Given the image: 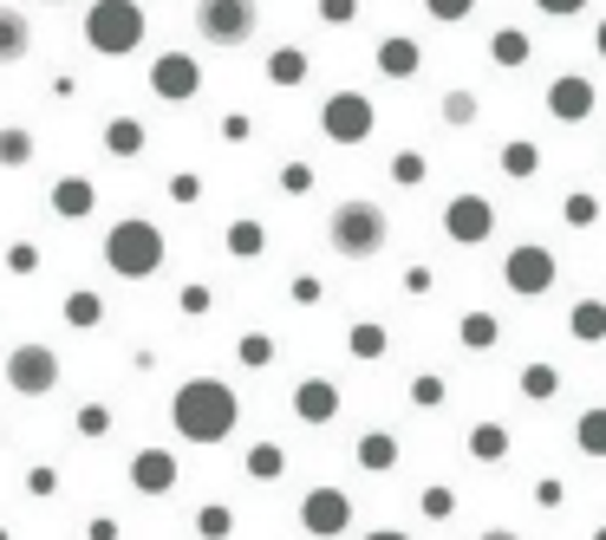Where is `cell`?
Returning a JSON list of instances; mask_svg holds the SVG:
<instances>
[{"mask_svg": "<svg viewBox=\"0 0 606 540\" xmlns=\"http://www.w3.org/2000/svg\"><path fill=\"white\" fill-rule=\"evenodd\" d=\"M7 385L26 391V398H40V391L60 385V358H53L46 345H13V352H7Z\"/></svg>", "mask_w": 606, "mask_h": 540, "instance_id": "8992f818", "label": "cell"}, {"mask_svg": "<svg viewBox=\"0 0 606 540\" xmlns=\"http://www.w3.org/2000/svg\"><path fill=\"white\" fill-rule=\"evenodd\" d=\"M476 456H502V430H476Z\"/></svg>", "mask_w": 606, "mask_h": 540, "instance_id": "74e56055", "label": "cell"}, {"mask_svg": "<svg viewBox=\"0 0 606 540\" xmlns=\"http://www.w3.org/2000/svg\"><path fill=\"white\" fill-rule=\"evenodd\" d=\"M529 53H535V46H529L522 26H502V33L489 40V60H496V66H529Z\"/></svg>", "mask_w": 606, "mask_h": 540, "instance_id": "2e32d148", "label": "cell"}, {"mask_svg": "<svg viewBox=\"0 0 606 540\" xmlns=\"http://www.w3.org/2000/svg\"><path fill=\"white\" fill-rule=\"evenodd\" d=\"M85 40H92V53H105V60H125L143 46V7L137 0H98L92 13H85Z\"/></svg>", "mask_w": 606, "mask_h": 540, "instance_id": "3957f363", "label": "cell"}, {"mask_svg": "<svg viewBox=\"0 0 606 540\" xmlns=\"http://www.w3.org/2000/svg\"><path fill=\"white\" fill-rule=\"evenodd\" d=\"M424 7H430V20H464L476 0H424Z\"/></svg>", "mask_w": 606, "mask_h": 540, "instance_id": "836d02e7", "label": "cell"}, {"mask_svg": "<svg viewBox=\"0 0 606 540\" xmlns=\"http://www.w3.org/2000/svg\"><path fill=\"white\" fill-rule=\"evenodd\" d=\"M26 46H33V26L20 20V7H0V66L26 60Z\"/></svg>", "mask_w": 606, "mask_h": 540, "instance_id": "4fadbf2b", "label": "cell"}, {"mask_svg": "<svg viewBox=\"0 0 606 540\" xmlns=\"http://www.w3.org/2000/svg\"><path fill=\"white\" fill-rule=\"evenodd\" d=\"M594 540H606V528H600V534H594Z\"/></svg>", "mask_w": 606, "mask_h": 540, "instance_id": "ee69618b", "label": "cell"}, {"mask_svg": "<svg viewBox=\"0 0 606 540\" xmlns=\"http://www.w3.org/2000/svg\"><path fill=\"white\" fill-rule=\"evenodd\" d=\"M561 215H567L574 228H594V215H600V203H594V196H567V203H561Z\"/></svg>", "mask_w": 606, "mask_h": 540, "instance_id": "83f0119b", "label": "cell"}, {"mask_svg": "<svg viewBox=\"0 0 606 540\" xmlns=\"http://www.w3.org/2000/svg\"><path fill=\"white\" fill-rule=\"evenodd\" d=\"M535 170H541L535 143H522V137H515V143H502V176H535Z\"/></svg>", "mask_w": 606, "mask_h": 540, "instance_id": "d6986e66", "label": "cell"}, {"mask_svg": "<svg viewBox=\"0 0 606 540\" xmlns=\"http://www.w3.org/2000/svg\"><path fill=\"white\" fill-rule=\"evenodd\" d=\"M7 268H13V273H33V268H40V255H33L26 241H13V248H7Z\"/></svg>", "mask_w": 606, "mask_h": 540, "instance_id": "e575fe53", "label": "cell"}, {"mask_svg": "<svg viewBox=\"0 0 606 540\" xmlns=\"http://www.w3.org/2000/svg\"><path fill=\"white\" fill-rule=\"evenodd\" d=\"M66 320H72V326H98V300H92V293H72Z\"/></svg>", "mask_w": 606, "mask_h": 540, "instance_id": "f1b7e54d", "label": "cell"}, {"mask_svg": "<svg viewBox=\"0 0 606 540\" xmlns=\"http://www.w3.org/2000/svg\"><path fill=\"white\" fill-rule=\"evenodd\" d=\"M392 176H398V183H424V156H417V150H404L398 163H392Z\"/></svg>", "mask_w": 606, "mask_h": 540, "instance_id": "1f68e13d", "label": "cell"}, {"mask_svg": "<svg viewBox=\"0 0 606 540\" xmlns=\"http://www.w3.org/2000/svg\"><path fill=\"white\" fill-rule=\"evenodd\" d=\"M365 540H404V534H365Z\"/></svg>", "mask_w": 606, "mask_h": 540, "instance_id": "7bdbcfd3", "label": "cell"}, {"mask_svg": "<svg viewBox=\"0 0 606 540\" xmlns=\"http://www.w3.org/2000/svg\"><path fill=\"white\" fill-rule=\"evenodd\" d=\"M268 78H274V85H300V78H307V60H300V46H280V53L268 60Z\"/></svg>", "mask_w": 606, "mask_h": 540, "instance_id": "ffe728a7", "label": "cell"}, {"mask_svg": "<svg viewBox=\"0 0 606 540\" xmlns=\"http://www.w3.org/2000/svg\"><path fill=\"white\" fill-rule=\"evenodd\" d=\"M522 391H529V398H554V371H547V365H535V371L522 378Z\"/></svg>", "mask_w": 606, "mask_h": 540, "instance_id": "d6a6232c", "label": "cell"}, {"mask_svg": "<svg viewBox=\"0 0 606 540\" xmlns=\"http://www.w3.org/2000/svg\"><path fill=\"white\" fill-rule=\"evenodd\" d=\"M235 248H242V255H255V248H262V228H255V222H242V228H235Z\"/></svg>", "mask_w": 606, "mask_h": 540, "instance_id": "8d00e7d4", "label": "cell"}, {"mask_svg": "<svg viewBox=\"0 0 606 540\" xmlns=\"http://www.w3.org/2000/svg\"><path fill=\"white\" fill-rule=\"evenodd\" d=\"M489 228H496V208L482 203V196H457V203L444 208V235L450 241H489Z\"/></svg>", "mask_w": 606, "mask_h": 540, "instance_id": "9c48e42d", "label": "cell"}, {"mask_svg": "<svg viewBox=\"0 0 606 540\" xmlns=\"http://www.w3.org/2000/svg\"><path fill=\"white\" fill-rule=\"evenodd\" d=\"M320 125H327V137H339V143H365V137H372V98L339 91V98H327Z\"/></svg>", "mask_w": 606, "mask_h": 540, "instance_id": "52a82bcc", "label": "cell"}, {"mask_svg": "<svg viewBox=\"0 0 606 540\" xmlns=\"http://www.w3.org/2000/svg\"><path fill=\"white\" fill-rule=\"evenodd\" d=\"M280 469H287V456H280L274 443H262V450L248 456V475H262V482H268V475H280Z\"/></svg>", "mask_w": 606, "mask_h": 540, "instance_id": "4316f807", "label": "cell"}, {"mask_svg": "<svg viewBox=\"0 0 606 540\" xmlns=\"http://www.w3.org/2000/svg\"><path fill=\"white\" fill-rule=\"evenodd\" d=\"M385 235H392V222H385L379 203H339L333 222H327V241H333V255H345V261H372L385 248Z\"/></svg>", "mask_w": 606, "mask_h": 540, "instance_id": "7a4b0ae2", "label": "cell"}, {"mask_svg": "<svg viewBox=\"0 0 606 540\" xmlns=\"http://www.w3.org/2000/svg\"><path fill=\"white\" fill-rule=\"evenodd\" d=\"M502 280H509L515 293H547V287H554V255H547V248H515L509 268H502Z\"/></svg>", "mask_w": 606, "mask_h": 540, "instance_id": "30bf717a", "label": "cell"}, {"mask_svg": "<svg viewBox=\"0 0 606 540\" xmlns=\"http://www.w3.org/2000/svg\"><path fill=\"white\" fill-rule=\"evenodd\" d=\"M202 534H228V508H202Z\"/></svg>", "mask_w": 606, "mask_h": 540, "instance_id": "d590c367", "label": "cell"}, {"mask_svg": "<svg viewBox=\"0 0 606 540\" xmlns=\"http://www.w3.org/2000/svg\"><path fill=\"white\" fill-rule=\"evenodd\" d=\"M541 13H554V20H567V13H581V7H587V0H535Z\"/></svg>", "mask_w": 606, "mask_h": 540, "instance_id": "f35d334b", "label": "cell"}, {"mask_svg": "<svg viewBox=\"0 0 606 540\" xmlns=\"http://www.w3.org/2000/svg\"><path fill=\"white\" fill-rule=\"evenodd\" d=\"M92 203H98V190H92L85 176H66V183L53 190V215H66V222H78V215H92Z\"/></svg>", "mask_w": 606, "mask_h": 540, "instance_id": "5bb4252c", "label": "cell"}, {"mask_svg": "<svg viewBox=\"0 0 606 540\" xmlns=\"http://www.w3.org/2000/svg\"><path fill=\"white\" fill-rule=\"evenodd\" d=\"M170 417H177V430H183L190 443H222V436L235 430V391L215 385V378H196V385L177 391Z\"/></svg>", "mask_w": 606, "mask_h": 540, "instance_id": "6da1fadb", "label": "cell"}, {"mask_svg": "<svg viewBox=\"0 0 606 540\" xmlns=\"http://www.w3.org/2000/svg\"><path fill=\"white\" fill-rule=\"evenodd\" d=\"M294 404H300V417H307V423H327V417L339 410V391L313 378V385H300V398H294Z\"/></svg>", "mask_w": 606, "mask_h": 540, "instance_id": "e0dca14e", "label": "cell"}, {"mask_svg": "<svg viewBox=\"0 0 606 540\" xmlns=\"http://www.w3.org/2000/svg\"><path fill=\"white\" fill-rule=\"evenodd\" d=\"M26 156H33V137H26V131H13V125H7V131H0V163H7V170H20Z\"/></svg>", "mask_w": 606, "mask_h": 540, "instance_id": "cb8c5ba5", "label": "cell"}, {"mask_svg": "<svg viewBox=\"0 0 606 540\" xmlns=\"http://www.w3.org/2000/svg\"><path fill=\"white\" fill-rule=\"evenodd\" d=\"M574 338H606V306L600 300H581V306H574Z\"/></svg>", "mask_w": 606, "mask_h": 540, "instance_id": "7402d4cb", "label": "cell"}, {"mask_svg": "<svg viewBox=\"0 0 606 540\" xmlns=\"http://www.w3.org/2000/svg\"><path fill=\"white\" fill-rule=\"evenodd\" d=\"M359 463H365V469H392V463H398V443H392V436H365V443H359Z\"/></svg>", "mask_w": 606, "mask_h": 540, "instance_id": "603a6c76", "label": "cell"}, {"mask_svg": "<svg viewBox=\"0 0 606 540\" xmlns=\"http://www.w3.org/2000/svg\"><path fill=\"white\" fill-rule=\"evenodd\" d=\"M464 338H470V345H496V320L470 313V320H464Z\"/></svg>", "mask_w": 606, "mask_h": 540, "instance_id": "4dcf8cb0", "label": "cell"}, {"mask_svg": "<svg viewBox=\"0 0 606 540\" xmlns=\"http://www.w3.org/2000/svg\"><path fill=\"white\" fill-rule=\"evenodd\" d=\"M320 13L327 20H352V0H320Z\"/></svg>", "mask_w": 606, "mask_h": 540, "instance_id": "ab89813d", "label": "cell"}, {"mask_svg": "<svg viewBox=\"0 0 606 540\" xmlns=\"http://www.w3.org/2000/svg\"><path fill=\"white\" fill-rule=\"evenodd\" d=\"M105 143H111L118 156H137V150H143V125H131V118H111V125H105Z\"/></svg>", "mask_w": 606, "mask_h": 540, "instance_id": "44dd1931", "label": "cell"}, {"mask_svg": "<svg viewBox=\"0 0 606 540\" xmlns=\"http://www.w3.org/2000/svg\"><path fill=\"white\" fill-rule=\"evenodd\" d=\"M379 72L411 78V72H417V40H385V46H379Z\"/></svg>", "mask_w": 606, "mask_h": 540, "instance_id": "ac0fdd59", "label": "cell"}, {"mask_svg": "<svg viewBox=\"0 0 606 540\" xmlns=\"http://www.w3.org/2000/svg\"><path fill=\"white\" fill-rule=\"evenodd\" d=\"M594 46H600V60H606V20H600V33H594Z\"/></svg>", "mask_w": 606, "mask_h": 540, "instance_id": "b9f144b4", "label": "cell"}, {"mask_svg": "<svg viewBox=\"0 0 606 540\" xmlns=\"http://www.w3.org/2000/svg\"><path fill=\"white\" fill-rule=\"evenodd\" d=\"M352 352H359V358H379V352H385V333H379V326H359V333H352Z\"/></svg>", "mask_w": 606, "mask_h": 540, "instance_id": "f546056e", "label": "cell"}, {"mask_svg": "<svg viewBox=\"0 0 606 540\" xmlns=\"http://www.w3.org/2000/svg\"><path fill=\"white\" fill-rule=\"evenodd\" d=\"M444 125H476V91H450L444 98Z\"/></svg>", "mask_w": 606, "mask_h": 540, "instance_id": "484cf974", "label": "cell"}, {"mask_svg": "<svg viewBox=\"0 0 606 540\" xmlns=\"http://www.w3.org/2000/svg\"><path fill=\"white\" fill-rule=\"evenodd\" d=\"M170 482H177V463H170L163 450H143V456H137V488H143V495H163Z\"/></svg>", "mask_w": 606, "mask_h": 540, "instance_id": "9a60e30c", "label": "cell"}, {"mask_svg": "<svg viewBox=\"0 0 606 540\" xmlns=\"http://www.w3.org/2000/svg\"><path fill=\"white\" fill-rule=\"evenodd\" d=\"M105 261H111V273H125V280H143V273H157V261H163V235L150 222H118L105 235Z\"/></svg>", "mask_w": 606, "mask_h": 540, "instance_id": "5b68a950", "label": "cell"}, {"mask_svg": "<svg viewBox=\"0 0 606 540\" xmlns=\"http://www.w3.org/2000/svg\"><path fill=\"white\" fill-rule=\"evenodd\" d=\"M547 111H554L561 125H581V118H594V85H587L581 72L554 78V85H547Z\"/></svg>", "mask_w": 606, "mask_h": 540, "instance_id": "8fae6325", "label": "cell"}, {"mask_svg": "<svg viewBox=\"0 0 606 540\" xmlns=\"http://www.w3.org/2000/svg\"><path fill=\"white\" fill-rule=\"evenodd\" d=\"M345 515H352V508H345V495H339V488H313V495L300 501L307 534H339V528H345Z\"/></svg>", "mask_w": 606, "mask_h": 540, "instance_id": "7c38bea8", "label": "cell"}, {"mask_svg": "<svg viewBox=\"0 0 606 540\" xmlns=\"http://www.w3.org/2000/svg\"><path fill=\"white\" fill-rule=\"evenodd\" d=\"M255 26H262V0H196V33L222 53L248 46Z\"/></svg>", "mask_w": 606, "mask_h": 540, "instance_id": "277c9868", "label": "cell"}, {"mask_svg": "<svg viewBox=\"0 0 606 540\" xmlns=\"http://www.w3.org/2000/svg\"><path fill=\"white\" fill-rule=\"evenodd\" d=\"M482 540H515V534H509V528H489V534H482Z\"/></svg>", "mask_w": 606, "mask_h": 540, "instance_id": "60d3db41", "label": "cell"}, {"mask_svg": "<svg viewBox=\"0 0 606 540\" xmlns=\"http://www.w3.org/2000/svg\"><path fill=\"white\" fill-rule=\"evenodd\" d=\"M150 85H157V98H170V105H183V98H196L202 72L190 53H163L157 66H150Z\"/></svg>", "mask_w": 606, "mask_h": 540, "instance_id": "ba28073f", "label": "cell"}, {"mask_svg": "<svg viewBox=\"0 0 606 540\" xmlns=\"http://www.w3.org/2000/svg\"><path fill=\"white\" fill-rule=\"evenodd\" d=\"M581 450L587 456H606V410H587L581 417Z\"/></svg>", "mask_w": 606, "mask_h": 540, "instance_id": "d4e9b609", "label": "cell"}]
</instances>
